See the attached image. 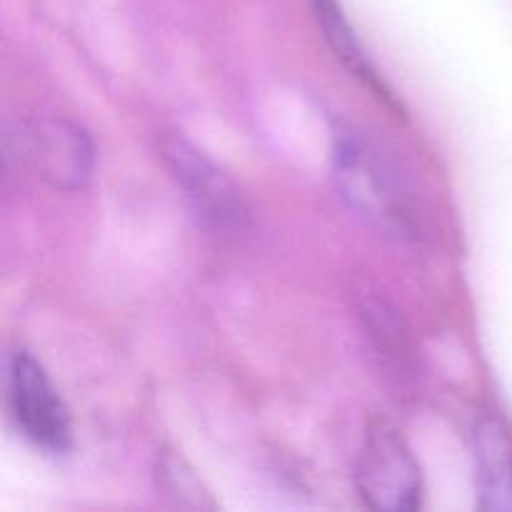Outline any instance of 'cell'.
<instances>
[{"label": "cell", "mask_w": 512, "mask_h": 512, "mask_svg": "<svg viewBox=\"0 0 512 512\" xmlns=\"http://www.w3.org/2000/svg\"><path fill=\"white\" fill-rule=\"evenodd\" d=\"M8 408L20 433L40 450L65 453L70 448V415L43 365L28 353H15L5 375Z\"/></svg>", "instance_id": "7a4b0ae2"}, {"label": "cell", "mask_w": 512, "mask_h": 512, "mask_svg": "<svg viewBox=\"0 0 512 512\" xmlns=\"http://www.w3.org/2000/svg\"><path fill=\"white\" fill-rule=\"evenodd\" d=\"M23 158L53 188L78 190L93 173V143L80 125L70 120H38L20 138Z\"/></svg>", "instance_id": "277c9868"}, {"label": "cell", "mask_w": 512, "mask_h": 512, "mask_svg": "<svg viewBox=\"0 0 512 512\" xmlns=\"http://www.w3.org/2000/svg\"><path fill=\"white\" fill-rule=\"evenodd\" d=\"M478 505L483 510H512V443L503 423L483 418L473 433Z\"/></svg>", "instance_id": "8992f818"}, {"label": "cell", "mask_w": 512, "mask_h": 512, "mask_svg": "<svg viewBox=\"0 0 512 512\" xmlns=\"http://www.w3.org/2000/svg\"><path fill=\"white\" fill-rule=\"evenodd\" d=\"M335 178L340 195L358 215L378 228L408 230L410 220L393 178L373 150L353 135H343L335 148Z\"/></svg>", "instance_id": "3957f363"}, {"label": "cell", "mask_w": 512, "mask_h": 512, "mask_svg": "<svg viewBox=\"0 0 512 512\" xmlns=\"http://www.w3.org/2000/svg\"><path fill=\"white\" fill-rule=\"evenodd\" d=\"M313 3H315V10H318L320 23H323L325 35H328L330 45H333L335 55H338V58H343V63L348 65V68L353 70L358 78H363L370 88L380 90V93L385 95L383 83H378V78H375L373 68H370V63H368V58H365L363 48H360L358 38L353 35V28L348 25L345 15L340 13L338 3H335V0H313Z\"/></svg>", "instance_id": "52a82bcc"}, {"label": "cell", "mask_w": 512, "mask_h": 512, "mask_svg": "<svg viewBox=\"0 0 512 512\" xmlns=\"http://www.w3.org/2000/svg\"><path fill=\"white\" fill-rule=\"evenodd\" d=\"M165 163L170 173L185 190L198 213L215 228H240L245 218L238 190L228 178L205 158L203 153L185 143L183 138H170L163 145Z\"/></svg>", "instance_id": "5b68a950"}, {"label": "cell", "mask_w": 512, "mask_h": 512, "mask_svg": "<svg viewBox=\"0 0 512 512\" xmlns=\"http://www.w3.org/2000/svg\"><path fill=\"white\" fill-rule=\"evenodd\" d=\"M158 480H160V488H163L168 495H175L180 505H188V498H185V495H193V498L200 503V508L205 505L203 488H200V483L195 480V475L190 473V470H185L183 463H180L178 458H173V455L163 458V463H160V470H158Z\"/></svg>", "instance_id": "ba28073f"}, {"label": "cell", "mask_w": 512, "mask_h": 512, "mask_svg": "<svg viewBox=\"0 0 512 512\" xmlns=\"http://www.w3.org/2000/svg\"><path fill=\"white\" fill-rule=\"evenodd\" d=\"M358 495L370 510H418L423 505V475L403 435L388 423H373L365 433L355 470Z\"/></svg>", "instance_id": "6da1fadb"}]
</instances>
